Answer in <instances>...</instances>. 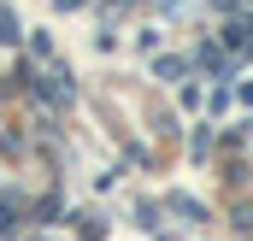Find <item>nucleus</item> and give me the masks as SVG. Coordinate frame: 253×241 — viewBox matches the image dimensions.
<instances>
[{
	"label": "nucleus",
	"mask_w": 253,
	"mask_h": 241,
	"mask_svg": "<svg viewBox=\"0 0 253 241\" xmlns=\"http://www.w3.org/2000/svg\"><path fill=\"white\" fill-rule=\"evenodd\" d=\"M36 88H42V100H47V106H71V82H65L59 71H53V77H42Z\"/></svg>",
	"instance_id": "nucleus-1"
},
{
	"label": "nucleus",
	"mask_w": 253,
	"mask_h": 241,
	"mask_svg": "<svg viewBox=\"0 0 253 241\" xmlns=\"http://www.w3.org/2000/svg\"><path fill=\"white\" fill-rule=\"evenodd\" d=\"M200 65H206V71H230V59H224L218 41H200Z\"/></svg>",
	"instance_id": "nucleus-2"
},
{
	"label": "nucleus",
	"mask_w": 253,
	"mask_h": 241,
	"mask_svg": "<svg viewBox=\"0 0 253 241\" xmlns=\"http://www.w3.org/2000/svg\"><path fill=\"white\" fill-rule=\"evenodd\" d=\"M18 230V200H0V236Z\"/></svg>",
	"instance_id": "nucleus-3"
},
{
	"label": "nucleus",
	"mask_w": 253,
	"mask_h": 241,
	"mask_svg": "<svg viewBox=\"0 0 253 241\" xmlns=\"http://www.w3.org/2000/svg\"><path fill=\"white\" fill-rule=\"evenodd\" d=\"M159 77H165V82H177V77H183V59H171V53H165V59H159Z\"/></svg>",
	"instance_id": "nucleus-4"
},
{
	"label": "nucleus",
	"mask_w": 253,
	"mask_h": 241,
	"mask_svg": "<svg viewBox=\"0 0 253 241\" xmlns=\"http://www.w3.org/2000/svg\"><path fill=\"white\" fill-rule=\"evenodd\" d=\"M12 36H18V24H12V12L0 6V41H12Z\"/></svg>",
	"instance_id": "nucleus-5"
},
{
	"label": "nucleus",
	"mask_w": 253,
	"mask_h": 241,
	"mask_svg": "<svg viewBox=\"0 0 253 241\" xmlns=\"http://www.w3.org/2000/svg\"><path fill=\"white\" fill-rule=\"evenodd\" d=\"M212 6H218V12H242L248 0H212Z\"/></svg>",
	"instance_id": "nucleus-6"
},
{
	"label": "nucleus",
	"mask_w": 253,
	"mask_h": 241,
	"mask_svg": "<svg viewBox=\"0 0 253 241\" xmlns=\"http://www.w3.org/2000/svg\"><path fill=\"white\" fill-rule=\"evenodd\" d=\"M236 100H242V106H253V82H242V88H236Z\"/></svg>",
	"instance_id": "nucleus-7"
}]
</instances>
